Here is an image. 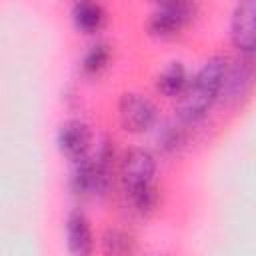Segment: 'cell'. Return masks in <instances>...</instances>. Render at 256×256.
<instances>
[{
    "mask_svg": "<svg viewBox=\"0 0 256 256\" xmlns=\"http://www.w3.org/2000/svg\"><path fill=\"white\" fill-rule=\"evenodd\" d=\"M226 64L228 60L224 56H212L188 80L184 92L176 98V118L182 124H196L210 112L220 98Z\"/></svg>",
    "mask_w": 256,
    "mask_h": 256,
    "instance_id": "obj_1",
    "label": "cell"
},
{
    "mask_svg": "<svg viewBox=\"0 0 256 256\" xmlns=\"http://www.w3.org/2000/svg\"><path fill=\"white\" fill-rule=\"evenodd\" d=\"M112 160L114 146L110 138H102L96 146L94 154L74 162V168L68 178L70 192L82 198H98L104 196L112 182Z\"/></svg>",
    "mask_w": 256,
    "mask_h": 256,
    "instance_id": "obj_2",
    "label": "cell"
},
{
    "mask_svg": "<svg viewBox=\"0 0 256 256\" xmlns=\"http://www.w3.org/2000/svg\"><path fill=\"white\" fill-rule=\"evenodd\" d=\"M154 174L156 158L146 148H130L120 160V182L124 194L152 186Z\"/></svg>",
    "mask_w": 256,
    "mask_h": 256,
    "instance_id": "obj_3",
    "label": "cell"
},
{
    "mask_svg": "<svg viewBox=\"0 0 256 256\" xmlns=\"http://www.w3.org/2000/svg\"><path fill=\"white\" fill-rule=\"evenodd\" d=\"M154 102L138 92H124L118 100V120L120 126L130 134H142L156 124Z\"/></svg>",
    "mask_w": 256,
    "mask_h": 256,
    "instance_id": "obj_4",
    "label": "cell"
},
{
    "mask_svg": "<svg viewBox=\"0 0 256 256\" xmlns=\"http://www.w3.org/2000/svg\"><path fill=\"white\" fill-rule=\"evenodd\" d=\"M252 86H254V64H252L250 56L228 60L218 100H222L228 106L240 104L248 96Z\"/></svg>",
    "mask_w": 256,
    "mask_h": 256,
    "instance_id": "obj_5",
    "label": "cell"
},
{
    "mask_svg": "<svg viewBox=\"0 0 256 256\" xmlns=\"http://www.w3.org/2000/svg\"><path fill=\"white\" fill-rule=\"evenodd\" d=\"M194 16V6L190 0H176L158 6V10L148 18V34L156 38H170L178 34Z\"/></svg>",
    "mask_w": 256,
    "mask_h": 256,
    "instance_id": "obj_6",
    "label": "cell"
},
{
    "mask_svg": "<svg viewBox=\"0 0 256 256\" xmlns=\"http://www.w3.org/2000/svg\"><path fill=\"white\" fill-rule=\"evenodd\" d=\"M230 40L244 56H256V0H238L230 18Z\"/></svg>",
    "mask_w": 256,
    "mask_h": 256,
    "instance_id": "obj_7",
    "label": "cell"
},
{
    "mask_svg": "<svg viewBox=\"0 0 256 256\" xmlns=\"http://www.w3.org/2000/svg\"><path fill=\"white\" fill-rule=\"evenodd\" d=\"M56 144H58V150L62 152V156L74 164V162H78L90 154L92 130L84 120L70 118L58 128Z\"/></svg>",
    "mask_w": 256,
    "mask_h": 256,
    "instance_id": "obj_8",
    "label": "cell"
},
{
    "mask_svg": "<svg viewBox=\"0 0 256 256\" xmlns=\"http://www.w3.org/2000/svg\"><path fill=\"white\" fill-rule=\"evenodd\" d=\"M66 246L76 256H86L94 248L92 228L82 210H70L66 216Z\"/></svg>",
    "mask_w": 256,
    "mask_h": 256,
    "instance_id": "obj_9",
    "label": "cell"
},
{
    "mask_svg": "<svg viewBox=\"0 0 256 256\" xmlns=\"http://www.w3.org/2000/svg\"><path fill=\"white\" fill-rule=\"evenodd\" d=\"M72 24L82 34H96L106 24V10L98 0H74L70 8Z\"/></svg>",
    "mask_w": 256,
    "mask_h": 256,
    "instance_id": "obj_10",
    "label": "cell"
},
{
    "mask_svg": "<svg viewBox=\"0 0 256 256\" xmlns=\"http://www.w3.org/2000/svg\"><path fill=\"white\" fill-rule=\"evenodd\" d=\"M188 74H186V66L178 60L174 62H168V66L158 74L156 78V90L166 96V98H178L186 84H188Z\"/></svg>",
    "mask_w": 256,
    "mask_h": 256,
    "instance_id": "obj_11",
    "label": "cell"
},
{
    "mask_svg": "<svg viewBox=\"0 0 256 256\" xmlns=\"http://www.w3.org/2000/svg\"><path fill=\"white\" fill-rule=\"evenodd\" d=\"M102 250L106 254H130L134 252V238L120 230V228H108L102 234Z\"/></svg>",
    "mask_w": 256,
    "mask_h": 256,
    "instance_id": "obj_12",
    "label": "cell"
},
{
    "mask_svg": "<svg viewBox=\"0 0 256 256\" xmlns=\"http://www.w3.org/2000/svg\"><path fill=\"white\" fill-rule=\"evenodd\" d=\"M156 142L162 152H176L184 144V130L182 122H164L156 132Z\"/></svg>",
    "mask_w": 256,
    "mask_h": 256,
    "instance_id": "obj_13",
    "label": "cell"
},
{
    "mask_svg": "<svg viewBox=\"0 0 256 256\" xmlns=\"http://www.w3.org/2000/svg\"><path fill=\"white\" fill-rule=\"evenodd\" d=\"M108 62H110V46L104 42H96L82 56V70L86 74H98L108 66Z\"/></svg>",
    "mask_w": 256,
    "mask_h": 256,
    "instance_id": "obj_14",
    "label": "cell"
},
{
    "mask_svg": "<svg viewBox=\"0 0 256 256\" xmlns=\"http://www.w3.org/2000/svg\"><path fill=\"white\" fill-rule=\"evenodd\" d=\"M158 6H162V4H170V2H176V0H154Z\"/></svg>",
    "mask_w": 256,
    "mask_h": 256,
    "instance_id": "obj_15",
    "label": "cell"
}]
</instances>
